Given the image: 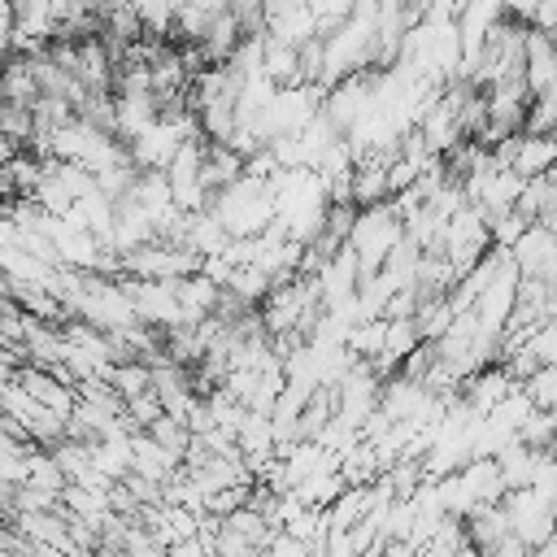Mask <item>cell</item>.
I'll use <instances>...</instances> for the list:
<instances>
[{
	"mask_svg": "<svg viewBox=\"0 0 557 557\" xmlns=\"http://www.w3.org/2000/svg\"><path fill=\"white\" fill-rule=\"evenodd\" d=\"M400 239H405V213H400L396 196L392 200H379V205H361V213L352 222V235H348V244L361 257V278L366 274H379Z\"/></svg>",
	"mask_w": 557,
	"mask_h": 557,
	"instance_id": "obj_1",
	"label": "cell"
},
{
	"mask_svg": "<svg viewBox=\"0 0 557 557\" xmlns=\"http://www.w3.org/2000/svg\"><path fill=\"white\" fill-rule=\"evenodd\" d=\"M161 122V100L157 91H135V96H117V139L135 144L148 126Z\"/></svg>",
	"mask_w": 557,
	"mask_h": 557,
	"instance_id": "obj_2",
	"label": "cell"
},
{
	"mask_svg": "<svg viewBox=\"0 0 557 557\" xmlns=\"http://www.w3.org/2000/svg\"><path fill=\"white\" fill-rule=\"evenodd\" d=\"M218 296H222V283H218L213 274H205V270L183 274V278H178V305H183V322H205V318L213 313Z\"/></svg>",
	"mask_w": 557,
	"mask_h": 557,
	"instance_id": "obj_3",
	"label": "cell"
},
{
	"mask_svg": "<svg viewBox=\"0 0 557 557\" xmlns=\"http://www.w3.org/2000/svg\"><path fill=\"white\" fill-rule=\"evenodd\" d=\"M553 165H557V135H531V131H522V148H518L513 170L527 174V178H535V174H548Z\"/></svg>",
	"mask_w": 557,
	"mask_h": 557,
	"instance_id": "obj_4",
	"label": "cell"
},
{
	"mask_svg": "<svg viewBox=\"0 0 557 557\" xmlns=\"http://www.w3.org/2000/svg\"><path fill=\"white\" fill-rule=\"evenodd\" d=\"M109 383L131 400V396H144V392H152V366L144 361V357H135V361H122V366H113V374H109Z\"/></svg>",
	"mask_w": 557,
	"mask_h": 557,
	"instance_id": "obj_5",
	"label": "cell"
},
{
	"mask_svg": "<svg viewBox=\"0 0 557 557\" xmlns=\"http://www.w3.org/2000/svg\"><path fill=\"white\" fill-rule=\"evenodd\" d=\"M191 4H200V9H209L213 17H218V13H226V0H191Z\"/></svg>",
	"mask_w": 557,
	"mask_h": 557,
	"instance_id": "obj_6",
	"label": "cell"
}]
</instances>
